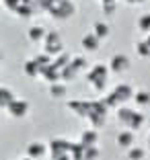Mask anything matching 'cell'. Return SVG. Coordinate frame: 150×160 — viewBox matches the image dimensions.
<instances>
[{
  "label": "cell",
  "mask_w": 150,
  "mask_h": 160,
  "mask_svg": "<svg viewBox=\"0 0 150 160\" xmlns=\"http://www.w3.org/2000/svg\"><path fill=\"white\" fill-rule=\"evenodd\" d=\"M117 10V0H113V2H103V12L105 14H113Z\"/></svg>",
  "instance_id": "4dcf8cb0"
},
{
  "label": "cell",
  "mask_w": 150,
  "mask_h": 160,
  "mask_svg": "<svg viewBox=\"0 0 150 160\" xmlns=\"http://www.w3.org/2000/svg\"><path fill=\"white\" fill-rule=\"evenodd\" d=\"M23 72H25V76H29V78H33V80H37V78H41V74H43V68L37 64V60L33 58V60H27L23 64Z\"/></svg>",
  "instance_id": "7c38bea8"
},
{
  "label": "cell",
  "mask_w": 150,
  "mask_h": 160,
  "mask_svg": "<svg viewBox=\"0 0 150 160\" xmlns=\"http://www.w3.org/2000/svg\"><path fill=\"white\" fill-rule=\"evenodd\" d=\"M14 99H17V97H14L13 90H10L8 86H2V84H0V109H4V111H6V109H8V105L13 103Z\"/></svg>",
  "instance_id": "2e32d148"
},
{
  "label": "cell",
  "mask_w": 150,
  "mask_h": 160,
  "mask_svg": "<svg viewBox=\"0 0 150 160\" xmlns=\"http://www.w3.org/2000/svg\"><path fill=\"white\" fill-rule=\"evenodd\" d=\"M29 111H31V103H29L27 99H17L13 101V103L8 105V109H6V115L13 119H23L29 115Z\"/></svg>",
  "instance_id": "5b68a950"
},
{
  "label": "cell",
  "mask_w": 150,
  "mask_h": 160,
  "mask_svg": "<svg viewBox=\"0 0 150 160\" xmlns=\"http://www.w3.org/2000/svg\"><path fill=\"white\" fill-rule=\"evenodd\" d=\"M0 2H2V0H0Z\"/></svg>",
  "instance_id": "8d00e7d4"
},
{
  "label": "cell",
  "mask_w": 150,
  "mask_h": 160,
  "mask_svg": "<svg viewBox=\"0 0 150 160\" xmlns=\"http://www.w3.org/2000/svg\"><path fill=\"white\" fill-rule=\"evenodd\" d=\"M109 64H95L93 68L86 70V80H89V84L93 86V90L97 92H105L107 90V82H109Z\"/></svg>",
  "instance_id": "6da1fadb"
},
{
  "label": "cell",
  "mask_w": 150,
  "mask_h": 160,
  "mask_svg": "<svg viewBox=\"0 0 150 160\" xmlns=\"http://www.w3.org/2000/svg\"><path fill=\"white\" fill-rule=\"evenodd\" d=\"M93 33L97 35L101 41H103V39H109L111 29H109V25L105 23V21H97V23H93Z\"/></svg>",
  "instance_id": "ac0fdd59"
},
{
  "label": "cell",
  "mask_w": 150,
  "mask_h": 160,
  "mask_svg": "<svg viewBox=\"0 0 150 160\" xmlns=\"http://www.w3.org/2000/svg\"><path fill=\"white\" fill-rule=\"evenodd\" d=\"M144 123H146V115H144V113H140V111H136V113H134V117H132V121H130V125H127L126 129L138 132V129H140Z\"/></svg>",
  "instance_id": "44dd1931"
},
{
  "label": "cell",
  "mask_w": 150,
  "mask_h": 160,
  "mask_svg": "<svg viewBox=\"0 0 150 160\" xmlns=\"http://www.w3.org/2000/svg\"><path fill=\"white\" fill-rule=\"evenodd\" d=\"M134 113H136V109H130V107H126V105H122V107L117 109V121L127 127L130 121H132V117H134Z\"/></svg>",
  "instance_id": "d6986e66"
},
{
  "label": "cell",
  "mask_w": 150,
  "mask_h": 160,
  "mask_svg": "<svg viewBox=\"0 0 150 160\" xmlns=\"http://www.w3.org/2000/svg\"><path fill=\"white\" fill-rule=\"evenodd\" d=\"M66 107L70 109L76 117H82V119H89L91 115V109H93V101H85V99H70L66 103Z\"/></svg>",
  "instance_id": "8992f818"
},
{
  "label": "cell",
  "mask_w": 150,
  "mask_h": 160,
  "mask_svg": "<svg viewBox=\"0 0 150 160\" xmlns=\"http://www.w3.org/2000/svg\"><path fill=\"white\" fill-rule=\"evenodd\" d=\"M14 160H33V158H29V156H25V158H14Z\"/></svg>",
  "instance_id": "d6a6232c"
},
{
  "label": "cell",
  "mask_w": 150,
  "mask_h": 160,
  "mask_svg": "<svg viewBox=\"0 0 150 160\" xmlns=\"http://www.w3.org/2000/svg\"><path fill=\"white\" fill-rule=\"evenodd\" d=\"M0 64H2V56H0Z\"/></svg>",
  "instance_id": "d590c367"
},
{
  "label": "cell",
  "mask_w": 150,
  "mask_h": 160,
  "mask_svg": "<svg viewBox=\"0 0 150 160\" xmlns=\"http://www.w3.org/2000/svg\"><path fill=\"white\" fill-rule=\"evenodd\" d=\"M25 0H2V6H4L8 12H17V10L23 6Z\"/></svg>",
  "instance_id": "f546056e"
},
{
  "label": "cell",
  "mask_w": 150,
  "mask_h": 160,
  "mask_svg": "<svg viewBox=\"0 0 150 160\" xmlns=\"http://www.w3.org/2000/svg\"><path fill=\"white\" fill-rule=\"evenodd\" d=\"M126 156H127V160H144L146 152L140 146H132L130 150H126Z\"/></svg>",
  "instance_id": "cb8c5ba5"
},
{
  "label": "cell",
  "mask_w": 150,
  "mask_h": 160,
  "mask_svg": "<svg viewBox=\"0 0 150 160\" xmlns=\"http://www.w3.org/2000/svg\"><path fill=\"white\" fill-rule=\"evenodd\" d=\"M47 150H49V146L43 144V142H29L27 144V156L33 158V160L43 158V156L47 154Z\"/></svg>",
  "instance_id": "30bf717a"
},
{
  "label": "cell",
  "mask_w": 150,
  "mask_h": 160,
  "mask_svg": "<svg viewBox=\"0 0 150 160\" xmlns=\"http://www.w3.org/2000/svg\"><path fill=\"white\" fill-rule=\"evenodd\" d=\"M72 158L74 160H97L99 158V148L97 146H82V144H74L72 146Z\"/></svg>",
  "instance_id": "52a82bcc"
},
{
  "label": "cell",
  "mask_w": 150,
  "mask_h": 160,
  "mask_svg": "<svg viewBox=\"0 0 150 160\" xmlns=\"http://www.w3.org/2000/svg\"><path fill=\"white\" fill-rule=\"evenodd\" d=\"M101 101L105 103V107H107V109H115V111H117V109L122 107V103H119V99H117V97H115L113 92H107V94H105V97H103Z\"/></svg>",
  "instance_id": "d4e9b609"
},
{
  "label": "cell",
  "mask_w": 150,
  "mask_h": 160,
  "mask_svg": "<svg viewBox=\"0 0 150 160\" xmlns=\"http://www.w3.org/2000/svg\"><path fill=\"white\" fill-rule=\"evenodd\" d=\"M49 2H52V0H25V4L31 8L33 14H37V12H47V8H49Z\"/></svg>",
  "instance_id": "e0dca14e"
},
{
  "label": "cell",
  "mask_w": 150,
  "mask_h": 160,
  "mask_svg": "<svg viewBox=\"0 0 150 160\" xmlns=\"http://www.w3.org/2000/svg\"><path fill=\"white\" fill-rule=\"evenodd\" d=\"M107 115H109V109L105 107V103L101 99H95L93 101V109H91V115H89V123L93 129H101V127L107 123Z\"/></svg>",
  "instance_id": "3957f363"
},
{
  "label": "cell",
  "mask_w": 150,
  "mask_h": 160,
  "mask_svg": "<svg viewBox=\"0 0 150 160\" xmlns=\"http://www.w3.org/2000/svg\"><path fill=\"white\" fill-rule=\"evenodd\" d=\"M76 76H78V72L68 64V66L62 70V82H72V80H76Z\"/></svg>",
  "instance_id": "f1b7e54d"
},
{
  "label": "cell",
  "mask_w": 150,
  "mask_h": 160,
  "mask_svg": "<svg viewBox=\"0 0 150 160\" xmlns=\"http://www.w3.org/2000/svg\"><path fill=\"white\" fill-rule=\"evenodd\" d=\"M47 14H52V19L56 21H68L76 14V4L72 0H52Z\"/></svg>",
  "instance_id": "7a4b0ae2"
},
{
  "label": "cell",
  "mask_w": 150,
  "mask_h": 160,
  "mask_svg": "<svg viewBox=\"0 0 150 160\" xmlns=\"http://www.w3.org/2000/svg\"><path fill=\"white\" fill-rule=\"evenodd\" d=\"M66 94H68L66 82H54V84H49V97L52 99H64Z\"/></svg>",
  "instance_id": "ffe728a7"
},
{
  "label": "cell",
  "mask_w": 150,
  "mask_h": 160,
  "mask_svg": "<svg viewBox=\"0 0 150 160\" xmlns=\"http://www.w3.org/2000/svg\"><path fill=\"white\" fill-rule=\"evenodd\" d=\"M70 66L74 68L76 72H85L86 68H89V62H86V58L85 56H72V60H70Z\"/></svg>",
  "instance_id": "603a6c76"
},
{
  "label": "cell",
  "mask_w": 150,
  "mask_h": 160,
  "mask_svg": "<svg viewBox=\"0 0 150 160\" xmlns=\"http://www.w3.org/2000/svg\"><path fill=\"white\" fill-rule=\"evenodd\" d=\"M126 4H130V6H138V4H144L146 0H123Z\"/></svg>",
  "instance_id": "1f68e13d"
},
{
  "label": "cell",
  "mask_w": 150,
  "mask_h": 160,
  "mask_svg": "<svg viewBox=\"0 0 150 160\" xmlns=\"http://www.w3.org/2000/svg\"><path fill=\"white\" fill-rule=\"evenodd\" d=\"M136 56L142 58V60H148V58H150V45L146 43V39L136 43Z\"/></svg>",
  "instance_id": "4316f807"
},
{
  "label": "cell",
  "mask_w": 150,
  "mask_h": 160,
  "mask_svg": "<svg viewBox=\"0 0 150 160\" xmlns=\"http://www.w3.org/2000/svg\"><path fill=\"white\" fill-rule=\"evenodd\" d=\"M80 45H82V49H85V52H99V47H101V39H99L97 35L91 31V33H86L85 37H82Z\"/></svg>",
  "instance_id": "5bb4252c"
},
{
  "label": "cell",
  "mask_w": 150,
  "mask_h": 160,
  "mask_svg": "<svg viewBox=\"0 0 150 160\" xmlns=\"http://www.w3.org/2000/svg\"><path fill=\"white\" fill-rule=\"evenodd\" d=\"M130 66H132V62L126 53H115V56H111V60H109V70H111V74H123V72L130 70Z\"/></svg>",
  "instance_id": "ba28073f"
},
{
  "label": "cell",
  "mask_w": 150,
  "mask_h": 160,
  "mask_svg": "<svg viewBox=\"0 0 150 160\" xmlns=\"http://www.w3.org/2000/svg\"><path fill=\"white\" fill-rule=\"evenodd\" d=\"M45 35H47V31L41 27V25H31V27L27 29V39H29V43H43V39H45Z\"/></svg>",
  "instance_id": "4fadbf2b"
},
{
  "label": "cell",
  "mask_w": 150,
  "mask_h": 160,
  "mask_svg": "<svg viewBox=\"0 0 150 160\" xmlns=\"http://www.w3.org/2000/svg\"><path fill=\"white\" fill-rule=\"evenodd\" d=\"M138 31H142V33L148 35L150 33V12H144L138 19Z\"/></svg>",
  "instance_id": "83f0119b"
},
{
  "label": "cell",
  "mask_w": 150,
  "mask_h": 160,
  "mask_svg": "<svg viewBox=\"0 0 150 160\" xmlns=\"http://www.w3.org/2000/svg\"><path fill=\"white\" fill-rule=\"evenodd\" d=\"M146 43H148V45H150V33L146 35Z\"/></svg>",
  "instance_id": "836d02e7"
},
{
  "label": "cell",
  "mask_w": 150,
  "mask_h": 160,
  "mask_svg": "<svg viewBox=\"0 0 150 160\" xmlns=\"http://www.w3.org/2000/svg\"><path fill=\"white\" fill-rule=\"evenodd\" d=\"M70 60H72V56L64 52V53H60V56L54 58V66H56L58 70H64V68L68 66V64H70Z\"/></svg>",
  "instance_id": "484cf974"
},
{
  "label": "cell",
  "mask_w": 150,
  "mask_h": 160,
  "mask_svg": "<svg viewBox=\"0 0 150 160\" xmlns=\"http://www.w3.org/2000/svg\"><path fill=\"white\" fill-rule=\"evenodd\" d=\"M111 92L119 99V103H122V105H126L127 101H134V94H136V90H134V86H132V84H127V82H119V84L115 86Z\"/></svg>",
  "instance_id": "9c48e42d"
},
{
  "label": "cell",
  "mask_w": 150,
  "mask_h": 160,
  "mask_svg": "<svg viewBox=\"0 0 150 160\" xmlns=\"http://www.w3.org/2000/svg\"><path fill=\"white\" fill-rule=\"evenodd\" d=\"M115 142H117L119 148L130 150V148L134 146V142H136V132H132V129H122V132L117 133V138H115Z\"/></svg>",
  "instance_id": "8fae6325"
},
{
  "label": "cell",
  "mask_w": 150,
  "mask_h": 160,
  "mask_svg": "<svg viewBox=\"0 0 150 160\" xmlns=\"http://www.w3.org/2000/svg\"><path fill=\"white\" fill-rule=\"evenodd\" d=\"M134 103H136L138 107H150V90H136Z\"/></svg>",
  "instance_id": "7402d4cb"
},
{
  "label": "cell",
  "mask_w": 150,
  "mask_h": 160,
  "mask_svg": "<svg viewBox=\"0 0 150 160\" xmlns=\"http://www.w3.org/2000/svg\"><path fill=\"white\" fill-rule=\"evenodd\" d=\"M148 146H150V133H148Z\"/></svg>",
  "instance_id": "e575fe53"
},
{
  "label": "cell",
  "mask_w": 150,
  "mask_h": 160,
  "mask_svg": "<svg viewBox=\"0 0 150 160\" xmlns=\"http://www.w3.org/2000/svg\"><path fill=\"white\" fill-rule=\"evenodd\" d=\"M41 45H43V52L49 53L52 58L64 53V39H62V35L58 33V31H47V35H45Z\"/></svg>",
  "instance_id": "277c9868"
},
{
  "label": "cell",
  "mask_w": 150,
  "mask_h": 160,
  "mask_svg": "<svg viewBox=\"0 0 150 160\" xmlns=\"http://www.w3.org/2000/svg\"><path fill=\"white\" fill-rule=\"evenodd\" d=\"M80 144L82 146H99V129H85V132L80 133Z\"/></svg>",
  "instance_id": "9a60e30c"
}]
</instances>
